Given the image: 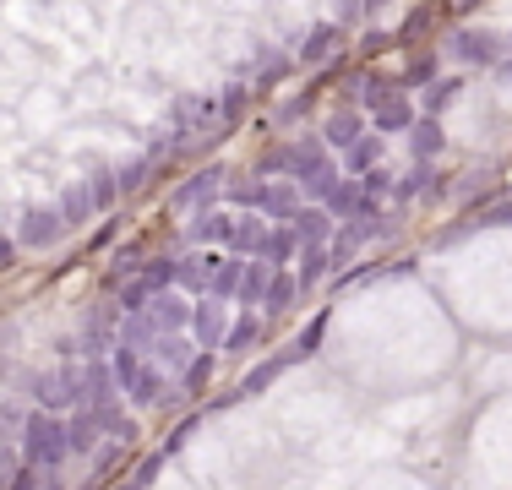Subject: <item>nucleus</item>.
<instances>
[{"label":"nucleus","instance_id":"nucleus-1","mask_svg":"<svg viewBox=\"0 0 512 490\" xmlns=\"http://www.w3.org/2000/svg\"><path fill=\"white\" fill-rule=\"evenodd\" d=\"M66 452H71L66 447V425H60L50 409L28 414V425H22V463H33L39 474H55Z\"/></svg>","mask_w":512,"mask_h":490},{"label":"nucleus","instance_id":"nucleus-2","mask_svg":"<svg viewBox=\"0 0 512 490\" xmlns=\"http://www.w3.org/2000/svg\"><path fill=\"white\" fill-rule=\"evenodd\" d=\"M447 55L458 66H496V60L512 55V33H496V28H453L447 33Z\"/></svg>","mask_w":512,"mask_h":490},{"label":"nucleus","instance_id":"nucleus-3","mask_svg":"<svg viewBox=\"0 0 512 490\" xmlns=\"http://www.w3.org/2000/svg\"><path fill=\"white\" fill-rule=\"evenodd\" d=\"M82 382L88 376L77 371V365H60V371H44L39 382H33V398H39V409H71V403H82Z\"/></svg>","mask_w":512,"mask_h":490},{"label":"nucleus","instance_id":"nucleus-4","mask_svg":"<svg viewBox=\"0 0 512 490\" xmlns=\"http://www.w3.org/2000/svg\"><path fill=\"white\" fill-rule=\"evenodd\" d=\"M60 235H66L60 207H28L17 224V245H28V251H50V245H60Z\"/></svg>","mask_w":512,"mask_h":490},{"label":"nucleus","instance_id":"nucleus-5","mask_svg":"<svg viewBox=\"0 0 512 490\" xmlns=\"http://www.w3.org/2000/svg\"><path fill=\"white\" fill-rule=\"evenodd\" d=\"M338 44H344V28L327 17V22H316V28H306V39L295 44V60L300 66H327V60L338 55Z\"/></svg>","mask_w":512,"mask_h":490},{"label":"nucleus","instance_id":"nucleus-6","mask_svg":"<svg viewBox=\"0 0 512 490\" xmlns=\"http://www.w3.org/2000/svg\"><path fill=\"white\" fill-rule=\"evenodd\" d=\"M153 322V333H186L191 327V305L180 300L175 289H158L153 300H148V311H142Z\"/></svg>","mask_w":512,"mask_h":490},{"label":"nucleus","instance_id":"nucleus-7","mask_svg":"<svg viewBox=\"0 0 512 490\" xmlns=\"http://www.w3.org/2000/svg\"><path fill=\"white\" fill-rule=\"evenodd\" d=\"M224 180H229V169H224V164H207V169H197V175H186V180H180L175 202H180V207H207V202H218Z\"/></svg>","mask_w":512,"mask_h":490},{"label":"nucleus","instance_id":"nucleus-8","mask_svg":"<svg viewBox=\"0 0 512 490\" xmlns=\"http://www.w3.org/2000/svg\"><path fill=\"white\" fill-rule=\"evenodd\" d=\"M191 338H197L202 349H218V343L229 338V311H224V300L191 305Z\"/></svg>","mask_w":512,"mask_h":490},{"label":"nucleus","instance_id":"nucleus-9","mask_svg":"<svg viewBox=\"0 0 512 490\" xmlns=\"http://www.w3.org/2000/svg\"><path fill=\"white\" fill-rule=\"evenodd\" d=\"M289 229L300 235V245H327L333 240V213H327L322 202H300L295 218H289Z\"/></svg>","mask_w":512,"mask_h":490},{"label":"nucleus","instance_id":"nucleus-10","mask_svg":"<svg viewBox=\"0 0 512 490\" xmlns=\"http://www.w3.org/2000/svg\"><path fill=\"white\" fill-rule=\"evenodd\" d=\"M148 360L158 365V371H175V376H180L191 360H197V354H191V338H186V333H158L153 349H148Z\"/></svg>","mask_w":512,"mask_h":490},{"label":"nucleus","instance_id":"nucleus-11","mask_svg":"<svg viewBox=\"0 0 512 490\" xmlns=\"http://www.w3.org/2000/svg\"><path fill=\"white\" fill-rule=\"evenodd\" d=\"M360 137H365V115H360V109H338V115H327L322 142L333 147V153H349Z\"/></svg>","mask_w":512,"mask_h":490},{"label":"nucleus","instance_id":"nucleus-12","mask_svg":"<svg viewBox=\"0 0 512 490\" xmlns=\"http://www.w3.org/2000/svg\"><path fill=\"white\" fill-rule=\"evenodd\" d=\"M371 126L382 131V137H387V131H409V126H414V104H409V93H404V88L387 93L382 104L371 109Z\"/></svg>","mask_w":512,"mask_h":490},{"label":"nucleus","instance_id":"nucleus-13","mask_svg":"<svg viewBox=\"0 0 512 490\" xmlns=\"http://www.w3.org/2000/svg\"><path fill=\"white\" fill-rule=\"evenodd\" d=\"M442 147H447V131H442V120H436V115H420V120L409 126V153H414V164H431Z\"/></svg>","mask_w":512,"mask_h":490},{"label":"nucleus","instance_id":"nucleus-14","mask_svg":"<svg viewBox=\"0 0 512 490\" xmlns=\"http://www.w3.org/2000/svg\"><path fill=\"white\" fill-rule=\"evenodd\" d=\"M382 153H387V137L382 131H365V137L349 147V153H338V158H344V175L360 180V175H371V169L382 164Z\"/></svg>","mask_w":512,"mask_h":490},{"label":"nucleus","instance_id":"nucleus-15","mask_svg":"<svg viewBox=\"0 0 512 490\" xmlns=\"http://www.w3.org/2000/svg\"><path fill=\"white\" fill-rule=\"evenodd\" d=\"M213 267H218V256H175V289H191V294H207V284H213Z\"/></svg>","mask_w":512,"mask_h":490},{"label":"nucleus","instance_id":"nucleus-16","mask_svg":"<svg viewBox=\"0 0 512 490\" xmlns=\"http://www.w3.org/2000/svg\"><path fill=\"white\" fill-rule=\"evenodd\" d=\"M393 88H398L393 77H382V71L365 66V71H355V88H349V109H376Z\"/></svg>","mask_w":512,"mask_h":490},{"label":"nucleus","instance_id":"nucleus-17","mask_svg":"<svg viewBox=\"0 0 512 490\" xmlns=\"http://www.w3.org/2000/svg\"><path fill=\"white\" fill-rule=\"evenodd\" d=\"M60 218H66V229H77V224H88L93 213H99V202H93V191H88V180H71L66 191H60Z\"/></svg>","mask_w":512,"mask_h":490},{"label":"nucleus","instance_id":"nucleus-18","mask_svg":"<svg viewBox=\"0 0 512 490\" xmlns=\"http://www.w3.org/2000/svg\"><path fill=\"white\" fill-rule=\"evenodd\" d=\"M300 251V235L289 224H273V229H262V240H256V262H289V256Z\"/></svg>","mask_w":512,"mask_h":490},{"label":"nucleus","instance_id":"nucleus-19","mask_svg":"<svg viewBox=\"0 0 512 490\" xmlns=\"http://www.w3.org/2000/svg\"><path fill=\"white\" fill-rule=\"evenodd\" d=\"M273 262H256V256H246V273H240V300H246V311H256V305L267 300V289H273Z\"/></svg>","mask_w":512,"mask_h":490},{"label":"nucleus","instance_id":"nucleus-20","mask_svg":"<svg viewBox=\"0 0 512 490\" xmlns=\"http://www.w3.org/2000/svg\"><path fill=\"white\" fill-rule=\"evenodd\" d=\"M322 207H327V213H333V218H355L360 207H365V186H360L355 175H344V180H338L333 191L322 196Z\"/></svg>","mask_w":512,"mask_h":490},{"label":"nucleus","instance_id":"nucleus-21","mask_svg":"<svg viewBox=\"0 0 512 490\" xmlns=\"http://www.w3.org/2000/svg\"><path fill=\"white\" fill-rule=\"evenodd\" d=\"M191 240H197V245H229V240H235V218L207 207L197 224H191Z\"/></svg>","mask_w":512,"mask_h":490},{"label":"nucleus","instance_id":"nucleus-22","mask_svg":"<svg viewBox=\"0 0 512 490\" xmlns=\"http://www.w3.org/2000/svg\"><path fill=\"white\" fill-rule=\"evenodd\" d=\"M431 82H436V49L425 44V49H414V55H409V66H404V77H398V88L414 93V88H431Z\"/></svg>","mask_w":512,"mask_h":490},{"label":"nucleus","instance_id":"nucleus-23","mask_svg":"<svg viewBox=\"0 0 512 490\" xmlns=\"http://www.w3.org/2000/svg\"><path fill=\"white\" fill-rule=\"evenodd\" d=\"M240 273H246V256H218L207 294H213V300H229V294H240Z\"/></svg>","mask_w":512,"mask_h":490},{"label":"nucleus","instance_id":"nucleus-24","mask_svg":"<svg viewBox=\"0 0 512 490\" xmlns=\"http://www.w3.org/2000/svg\"><path fill=\"white\" fill-rule=\"evenodd\" d=\"M262 333H267V327H262V316H256V311H240V322L229 327L224 349H229V354H246V349H256V343H262Z\"/></svg>","mask_w":512,"mask_h":490},{"label":"nucleus","instance_id":"nucleus-25","mask_svg":"<svg viewBox=\"0 0 512 490\" xmlns=\"http://www.w3.org/2000/svg\"><path fill=\"white\" fill-rule=\"evenodd\" d=\"M246 109H251V88L246 82H229V88L218 93V126H240Z\"/></svg>","mask_w":512,"mask_h":490},{"label":"nucleus","instance_id":"nucleus-26","mask_svg":"<svg viewBox=\"0 0 512 490\" xmlns=\"http://www.w3.org/2000/svg\"><path fill=\"white\" fill-rule=\"evenodd\" d=\"M300 294H306V289H300V278L295 273H273V289H267V311H273V316H284V311H295V300H300Z\"/></svg>","mask_w":512,"mask_h":490},{"label":"nucleus","instance_id":"nucleus-27","mask_svg":"<svg viewBox=\"0 0 512 490\" xmlns=\"http://www.w3.org/2000/svg\"><path fill=\"white\" fill-rule=\"evenodd\" d=\"M458 93H463V82H458V77H436L431 88H425L420 109H425V115H436V120H442V109H453V104H458Z\"/></svg>","mask_w":512,"mask_h":490},{"label":"nucleus","instance_id":"nucleus-28","mask_svg":"<svg viewBox=\"0 0 512 490\" xmlns=\"http://www.w3.org/2000/svg\"><path fill=\"white\" fill-rule=\"evenodd\" d=\"M284 371H289V354H273V360H262V365H256V371L246 376V382H240V392H235V398H251V392L273 387V382H278V376H284Z\"/></svg>","mask_w":512,"mask_h":490},{"label":"nucleus","instance_id":"nucleus-29","mask_svg":"<svg viewBox=\"0 0 512 490\" xmlns=\"http://www.w3.org/2000/svg\"><path fill=\"white\" fill-rule=\"evenodd\" d=\"M333 267V256H327V245H300V289H311V284H322V273Z\"/></svg>","mask_w":512,"mask_h":490},{"label":"nucleus","instance_id":"nucleus-30","mask_svg":"<svg viewBox=\"0 0 512 490\" xmlns=\"http://www.w3.org/2000/svg\"><path fill=\"white\" fill-rule=\"evenodd\" d=\"M153 164H158V153L137 158V164H126V169H115V180H120V196H137L142 186H148V180H153Z\"/></svg>","mask_w":512,"mask_h":490},{"label":"nucleus","instance_id":"nucleus-31","mask_svg":"<svg viewBox=\"0 0 512 490\" xmlns=\"http://www.w3.org/2000/svg\"><path fill=\"white\" fill-rule=\"evenodd\" d=\"M322 338H327V316H316V322L306 327V333H300V338H295V343H289V349H284V354H289V365L311 360V354L322 349Z\"/></svg>","mask_w":512,"mask_h":490},{"label":"nucleus","instance_id":"nucleus-32","mask_svg":"<svg viewBox=\"0 0 512 490\" xmlns=\"http://www.w3.org/2000/svg\"><path fill=\"white\" fill-rule=\"evenodd\" d=\"M207 376H213V349H202L197 360L180 371V398H191V392H202L207 387Z\"/></svg>","mask_w":512,"mask_h":490},{"label":"nucleus","instance_id":"nucleus-33","mask_svg":"<svg viewBox=\"0 0 512 490\" xmlns=\"http://www.w3.org/2000/svg\"><path fill=\"white\" fill-rule=\"evenodd\" d=\"M251 71H256V93H262V82L267 77H284V71H289V55H278V49H256V60H251Z\"/></svg>","mask_w":512,"mask_h":490},{"label":"nucleus","instance_id":"nucleus-34","mask_svg":"<svg viewBox=\"0 0 512 490\" xmlns=\"http://www.w3.org/2000/svg\"><path fill=\"white\" fill-rule=\"evenodd\" d=\"M431 28H436V11H431V6H425V0H420V6L409 11V22H404V28H398V44H414V39H420V33H431Z\"/></svg>","mask_w":512,"mask_h":490},{"label":"nucleus","instance_id":"nucleus-35","mask_svg":"<svg viewBox=\"0 0 512 490\" xmlns=\"http://www.w3.org/2000/svg\"><path fill=\"white\" fill-rule=\"evenodd\" d=\"M88 191H93V202H99V207H115V196H120L115 169H99V175H88Z\"/></svg>","mask_w":512,"mask_h":490},{"label":"nucleus","instance_id":"nucleus-36","mask_svg":"<svg viewBox=\"0 0 512 490\" xmlns=\"http://www.w3.org/2000/svg\"><path fill=\"white\" fill-rule=\"evenodd\" d=\"M360 17H365V0H333V22H338V28H355Z\"/></svg>","mask_w":512,"mask_h":490},{"label":"nucleus","instance_id":"nucleus-37","mask_svg":"<svg viewBox=\"0 0 512 490\" xmlns=\"http://www.w3.org/2000/svg\"><path fill=\"white\" fill-rule=\"evenodd\" d=\"M474 224H480V229H507V224H512V202H496V207H485V213L474 218Z\"/></svg>","mask_w":512,"mask_h":490},{"label":"nucleus","instance_id":"nucleus-38","mask_svg":"<svg viewBox=\"0 0 512 490\" xmlns=\"http://www.w3.org/2000/svg\"><path fill=\"white\" fill-rule=\"evenodd\" d=\"M360 186H365V196H376V202H382V191H393V175H387V169L376 164L371 175H360Z\"/></svg>","mask_w":512,"mask_h":490},{"label":"nucleus","instance_id":"nucleus-39","mask_svg":"<svg viewBox=\"0 0 512 490\" xmlns=\"http://www.w3.org/2000/svg\"><path fill=\"white\" fill-rule=\"evenodd\" d=\"M158 469H164V458H148V463L137 469V480H131V485H120V490H148V485L158 480Z\"/></svg>","mask_w":512,"mask_h":490},{"label":"nucleus","instance_id":"nucleus-40","mask_svg":"<svg viewBox=\"0 0 512 490\" xmlns=\"http://www.w3.org/2000/svg\"><path fill=\"white\" fill-rule=\"evenodd\" d=\"M393 44H398V33H365L360 49H365V55H382V49H393Z\"/></svg>","mask_w":512,"mask_h":490},{"label":"nucleus","instance_id":"nucleus-41","mask_svg":"<svg viewBox=\"0 0 512 490\" xmlns=\"http://www.w3.org/2000/svg\"><path fill=\"white\" fill-rule=\"evenodd\" d=\"M11 267H17V240L0 235V273H11Z\"/></svg>","mask_w":512,"mask_h":490},{"label":"nucleus","instance_id":"nucleus-42","mask_svg":"<svg viewBox=\"0 0 512 490\" xmlns=\"http://www.w3.org/2000/svg\"><path fill=\"white\" fill-rule=\"evenodd\" d=\"M491 71H496V77H502V88H512V55H507V60H496Z\"/></svg>","mask_w":512,"mask_h":490},{"label":"nucleus","instance_id":"nucleus-43","mask_svg":"<svg viewBox=\"0 0 512 490\" xmlns=\"http://www.w3.org/2000/svg\"><path fill=\"white\" fill-rule=\"evenodd\" d=\"M425 6H431L436 17H453V0H425Z\"/></svg>","mask_w":512,"mask_h":490},{"label":"nucleus","instance_id":"nucleus-44","mask_svg":"<svg viewBox=\"0 0 512 490\" xmlns=\"http://www.w3.org/2000/svg\"><path fill=\"white\" fill-rule=\"evenodd\" d=\"M474 6H480V0H453V17H469Z\"/></svg>","mask_w":512,"mask_h":490}]
</instances>
